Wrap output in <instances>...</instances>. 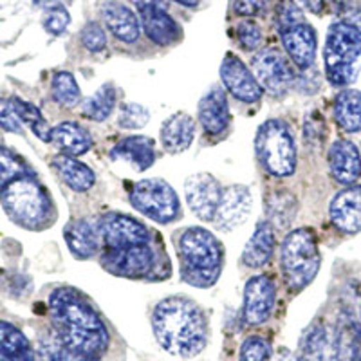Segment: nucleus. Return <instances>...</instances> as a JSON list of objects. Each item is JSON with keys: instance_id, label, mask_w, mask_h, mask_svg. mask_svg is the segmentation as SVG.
Returning <instances> with one entry per match:
<instances>
[{"instance_id": "nucleus-28", "label": "nucleus", "mask_w": 361, "mask_h": 361, "mask_svg": "<svg viewBox=\"0 0 361 361\" xmlns=\"http://www.w3.org/2000/svg\"><path fill=\"white\" fill-rule=\"evenodd\" d=\"M51 141L62 150L66 156H83L92 147V137L80 123L62 121L51 130Z\"/></svg>"}, {"instance_id": "nucleus-14", "label": "nucleus", "mask_w": 361, "mask_h": 361, "mask_svg": "<svg viewBox=\"0 0 361 361\" xmlns=\"http://www.w3.org/2000/svg\"><path fill=\"white\" fill-rule=\"evenodd\" d=\"M276 302V286L269 276H253L244 288V322L247 325H262L269 320Z\"/></svg>"}, {"instance_id": "nucleus-16", "label": "nucleus", "mask_w": 361, "mask_h": 361, "mask_svg": "<svg viewBox=\"0 0 361 361\" xmlns=\"http://www.w3.org/2000/svg\"><path fill=\"white\" fill-rule=\"evenodd\" d=\"M280 40H282L283 49L288 53L293 66L305 71L314 63L318 38H316V31L311 24L300 22V24L283 29L280 31Z\"/></svg>"}, {"instance_id": "nucleus-41", "label": "nucleus", "mask_w": 361, "mask_h": 361, "mask_svg": "<svg viewBox=\"0 0 361 361\" xmlns=\"http://www.w3.org/2000/svg\"><path fill=\"white\" fill-rule=\"evenodd\" d=\"M82 44L90 53H99L107 47V35L98 22H89L82 29Z\"/></svg>"}, {"instance_id": "nucleus-21", "label": "nucleus", "mask_w": 361, "mask_h": 361, "mask_svg": "<svg viewBox=\"0 0 361 361\" xmlns=\"http://www.w3.org/2000/svg\"><path fill=\"white\" fill-rule=\"evenodd\" d=\"M199 121L209 135H221L231 121L230 105L221 87L212 89L199 102Z\"/></svg>"}, {"instance_id": "nucleus-1", "label": "nucleus", "mask_w": 361, "mask_h": 361, "mask_svg": "<svg viewBox=\"0 0 361 361\" xmlns=\"http://www.w3.org/2000/svg\"><path fill=\"white\" fill-rule=\"evenodd\" d=\"M54 338L71 353L98 361L109 347V331L89 300L73 288H60L49 298Z\"/></svg>"}, {"instance_id": "nucleus-18", "label": "nucleus", "mask_w": 361, "mask_h": 361, "mask_svg": "<svg viewBox=\"0 0 361 361\" xmlns=\"http://www.w3.org/2000/svg\"><path fill=\"white\" fill-rule=\"evenodd\" d=\"M329 172L340 185L353 186L361 177V156L349 140H338L329 148Z\"/></svg>"}, {"instance_id": "nucleus-27", "label": "nucleus", "mask_w": 361, "mask_h": 361, "mask_svg": "<svg viewBox=\"0 0 361 361\" xmlns=\"http://www.w3.org/2000/svg\"><path fill=\"white\" fill-rule=\"evenodd\" d=\"M53 169L73 192H89L96 183V173L73 156L60 154V156L53 157Z\"/></svg>"}, {"instance_id": "nucleus-32", "label": "nucleus", "mask_w": 361, "mask_h": 361, "mask_svg": "<svg viewBox=\"0 0 361 361\" xmlns=\"http://www.w3.org/2000/svg\"><path fill=\"white\" fill-rule=\"evenodd\" d=\"M116 99H118V92H116L112 83L99 87L94 94L83 99V116H87L92 121H105L112 114V111H114Z\"/></svg>"}, {"instance_id": "nucleus-6", "label": "nucleus", "mask_w": 361, "mask_h": 361, "mask_svg": "<svg viewBox=\"0 0 361 361\" xmlns=\"http://www.w3.org/2000/svg\"><path fill=\"white\" fill-rule=\"evenodd\" d=\"M361 56V29L347 20L334 22L324 47L325 76L333 85L347 87L356 80Z\"/></svg>"}, {"instance_id": "nucleus-49", "label": "nucleus", "mask_w": 361, "mask_h": 361, "mask_svg": "<svg viewBox=\"0 0 361 361\" xmlns=\"http://www.w3.org/2000/svg\"><path fill=\"white\" fill-rule=\"evenodd\" d=\"M176 2L180 6H185V8H195V6H199L201 0H176Z\"/></svg>"}, {"instance_id": "nucleus-34", "label": "nucleus", "mask_w": 361, "mask_h": 361, "mask_svg": "<svg viewBox=\"0 0 361 361\" xmlns=\"http://www.w3.org/2000/svg\"><path fill=\"white\" fill-rule=\"evenodd\" d=\"M51 96L62 107H74L80 102V85L73 74L60 71L51 82Z\"/></svg>"}, {"instance_id": "nucleus-44", "label": "nucleus", "mask_w": 361, "mask_h": 361, "mask_svg": "<svg viewBox=\"0 0 361 361\" xmlns=\"http://www.w3.org/2000/svg\"><path fill=\"white\" fill-rule=\"evenodd\" d=\"M271 0H233V11L238 17H257L267 9Z\"/></svg>"}, {"instance_id": "nucleus-8", "label": "nucleus", "mask_w": 361, "mask_h": 361, "mask_svg": "<svg viewBox=\"0 0 361 361\" xmlns=\"http://www.w3.org/2000/svg\"><path fill=\"white\" fill-rule=\"evenodd\" d=\"M128 199L140 214L159 224L176 221L180 212L177 193L163 179H143L135 183Z\"/></svg>"}, {"instance_id": "nucleus-13", "label": "nucleus", "mask_w": 361, "mask_h": 361, "mask_svg": "<svg viewBox=\"0 0 361 361\" xmlns=\"http://www.w3.org/2000/svg\"><path fill=\"white\" fill-rule=\"evenodd\" d=\"M221 82L235 99L243 103H257L264 94V89L257 82L255 74L233 53H228L222 60Z\"/></svg>"}, {"instance_id": "nucleus-38", "label": "nucleus", "mask_w": 361, "mask_h": 361, "mask_svg": "<svg viewBox=\"0 0 361 361\" xmlns=\"http://www.w3.org/2000/svg\"><path fill=\"white\" fill-rule=\"evenodd\" d=\"M69 22H71L69 11H67L62 4H56V2H54V4H49L47 8H45L44 27L47 33L54 35V37L66 33Z\"/></svg>"}, {"instance_id": "nucleus-24", "label": "nucleus", "mask_w": 361, "mask_h": 361, "mask_svg": "<svg viewBox=\"0 0 361 361\" xmlns=\"http://www.w3.org/2000/svg\"><path fill=\"white\" fill-rule=\"evenodd\" d=\"M140 22L148 40L161 47L176 44L180 38V25L170 17L166 9H143L140 11Z\"/></svg>"}, {"instance_id": "nucleus-4", "label": "nucleus", "mask_w": 361, "mask_h": 361, "mask_svg": "<svg viewBox=\"0 0 361 361\" xmlns=\"http://www.w3.org/2000/svg\"><path fill=\"white\" fill-rule=\"evenodd\" d=\"M0 202L15 224L25 230H42L53 221V202L35 177L25 176L0 190Z\"/></svg>"}, {"instance_id": "nucleus-22", "label": "nucleus", "mask_w": 361, "mask_h": 361, "mask_svg": "<svg viewBox=\"0 0 361 361\" xmlns=\"http://www.w3.org/2000/svg\"><path fill=\"white\" fill-rule=\"evenodd\" d=\"M66 243L69 246L74 259L87 260L94 257L96 251L102 244V235H99L98 221H89V219H78L66 226Z\"/></svg>"}, {"instance_id": "nucleus-30", "label": "nucleus", "mask_w": 361, "mask_h": 361, "mask_svg": "<svg viewBox=\"0 0 361 361\" xmlns=\"http://www.w3.org/2000/svg\"><path fill=\"white\" fill-rule=\"evenodd\" d=\"M334 119L345 132L361 130V92L345 89L334 98Z\"/></svg>"}, {"instance_id": "nucleus-17", "label": "nucleus", "mask_w": 361, "mask_h": 361, "mask_svg": "<svg viewBox=\"0 0 361 361\" xmlns=\"http://www.w3.org/2000/svg\"><path fill=\"white\" fill-rule=\"evenodd\" d=\"M300 357L304 361H338L336 327L322 322L312 324L300 340Z\"/></svg>"}, {"instance_id": "nucleus-35", "label": "nucleus", "mask_w": 361, "mask_h": 361, "mask_svg": "<svg viewBox=\"0 0 361 361\" xmlns=\"http://www.w3.org/2000/svg\"><path fill=\"white\" fill-rule=\"evenodd\" d=\"M29 173H31V169L18 154L6 147H0V190H4L9 183Z\"/></svg>"}, {"instance_id": "nucleus-23", "label": "nucleus", "mask_w": 361, "mask_h": 361, "mask_svg": "<svg viewBox=\"0 0 361 361\" xmlns=\"http://www.w3.org/2000/svg\"><path fill=\"white\" fill-rule=\"evenodd\" d=\"M111 156L112 159L128 163L137 172H145L156 161V145L152 137H147V135H130L112 148Z\"/></svg>"}, {"instance_id": "nucleus-9", "label": "nucleus", "mask_w": 361, "mask_h": 361, "mask_svg": "<svg viewBox=\"0 0 361 361\" xmlns=\"http://www.w3.org/2000/svg\"><path fill=\"white\" fill-rule=\"evenodd\" d=\"M251 67L260 87L276 98L288 94L296 80L293 62L276 47L259 51L251 60Z\"/></svg>"}, {"instance_id": "nucleus-5", "label": "nucleus", "mask_w": 361, "mask_h": 361, "mask_svg": "<svg viewBox=\"0 0 361 361\" xmlns=\"http://www.w3.org/2000/svg\"><path fill=\"white\" fill-rule=\"evenodd\" d=\"M280 264L289 293L304 291L318 275L322 264L314 231L309 228H298L286 235L280 250Z\"/></svg>"}, {"instance_id": "nucleus-39", "label": "nucleus", "mask_w": 361, "mask_h": 361, "mask_svg": "<svg viewBox=\"0 0 361 361\" xmlns=\"http://www.w3.org/2000/svg\"><path fill=\"white\" fill-rule=\"evenodd\" d=\"M240 361H271V345L262 336H250L240 347Z\"/></svg>"}, {"instance_id": "nucleus-29", "label": "nucleus", "mask_w": 361, "mask_h": 361, "mask_svg": "<svg viewBox=\"0 0 361 361\" xmlns=\"http://www.w3.org/2000/svg\"><path fill=\"white\" fill-rule=\"evenodd\" d=\"M0 361H37L25 334L4 320H0Z\"/></svg>"}, {"instance_id": "nucleus-7", "label": "nucleus", "mask_w": 361, "mask_h": 361, "mask_svg": "<svg viewBox=\"0 0 361 361\" xmlns=\"http://www.w3.org/2000/svg\"><path fill=\"white\" fill-rule=\"evenodd\" d=\"M260 166L273 177H289L296 170V143L291 127L282 119H267L255 135Z\"/></svg>"}, {"instance_id": "nucleus-40", "label": "nucleus", "mask_w": 361, "mask_h": 361, "mask_svg": "<svg viewBox=\"0 0 361 361\" xmlns=\"http://www.w3.org/2000/svg\"><path fill=\"white\" fill-rule=\"evenodd\" d=\"M237 40L244 51H255L262 45V29L257 22L243 20L237 25Z\"/></svg>"}, {"instance_id": "nucleus-10", "label": "nucleus", "mask_w": 361, "mask_h": 361, "mask_svg": "<svg viewBox=\"0 0 361 361\" xmlns=\"http://www.w3.org/2000/svg\"><path fill=\"white\" fill-rule=\"evenodd\" d=\"M102 267L111 275L121 279H147L156 267V251L150 247V244L123 250H105L102 255Z\"/></svg>"}, {"instance_id": "nucleus-31", "label": "nucleus", "mask_w": 361, "mask_h": 361, "mask_svg": "<svg viewBox=\"0 0 361 361\" xmlns=\"http://www.w3.org/2000/svg\"><path fill=\"white\" fill-rule=\"evenodd\" d=\"M298 209L296 197L288 190H275L267 195L266 201V215L275 230H286L289 228Z\"/></svg>"}, {"instance_id": "nucleus-46", "label": "nucleus", "mask_w": 361, "mask_h": 361, "mask_svg": "<svg viewBox=\"0 0 361 361\" xmlns=\"http://www.w3.org/2000/svg\"><path fill=\"white\" fill-rule=\"evenodd\" d=\"M300 2H302L309 11L314 13V15H320L325 8V0H300Z\"/></svg>"}, {"instance_id": "nucleus-11", "label": "nucleus", "mask_w": 361, "mask_h": 361, "mask_svg": "<svg viewBox=\"0 0 361 361\" xmlns=\"http://www.w3.org/2000/svg\"><path fill=\"white\" fill-rule=\"evenodd\" d=\"M98 224L102 243L107 250H123V247L150 244V230L130 215L112 212L103 215Z\"/></svg>"}, {"instance_id": "nucleus-19", "label": "nucleus", "mask_w": 361, "mask_h": 361, "mask_svg": "<svg viewBox=\"0 0 361 361\" xmlns=\"http://www.w3.org/2000/svg\"><path fill=\"white\" fill-rule=\"evenodd\" d=\"M329 215L341 233L361 231V186H349L338 192L329 206Z\"/></svg>"}, {"instance_id": "nucleus-36", "label": "nucleus", "mask_w": 361, "mask_h": 361, "mask_svg": "<svg viewBox=\"0 0 361 361\" xmlns=\"http://www.w3.org/2000/svg\"><path fill=\"white\" fill-rule=\"evenodd\" d=\"M150 119V112L140 105V103H125L119 109L118 114V125L127 130H137L143 128Z\"/></svg>"}, {"instance_id": "nucleus-42", "label": "nucleus", "mask_w": 361, "mask_h": 361, "mask_svg": "<svg viewBox=\"0 0 361 361\" xmlns=\"http://www.w3.org/2000/svg\"><path fill=\"white\" fill-rule=\"evenodd\" d=\"M300 22H305L304 20V15H302V9L288 0V2H282L280 8L276 9V27H279V33L283 31V29L291 27V25L300 24Z\"/></svg>"}, {"instance_id": "nucleus-15", "label": "nucleus", "mask_w": 361, "mask_h": 361, "mask_svg": "<svg viewBox=\"0 0 361 361\" xmlns=\"http://www.w3.org/2000/svg\"><path fill=\"white\" fill-rule=\"evenodd\" d=\"M251 204L253 199L250 188L246 186L233 185L222 190L221 202L214 219L215 228L221 231H233L235 228L243 226L250 215Z\"/></svg>"}, {"instance_id": "nucleus-37", "label": "nucleus", "mask_w": 361, "mask_h": 361, "mask_svg": "<svg viewBox=\"0 0 361 361\" xmlns=\"http://www.w3.org/2000/svg\"><path fill=\"white\" fill-rule=\"evenodd\" d=\"M37 361H94L87 360V357L78 356V354L71 353L69 349H66L56 338H53L51 341H42L40 349L37 353Z\"/></svg>"}, {"instance_id": "nucleus-33", "label": "nucleus", "mask_w": 361, "mask_h": 361, "mask_svg": "<svg viewBox=\"0 0 361 361\" xmlns=\"http://www.w3.org/2000/svg\"><path fill=\"white\" fill-rule=\"evenodd\" d=\"M13 102V107H15V111H17L18 118H20L22 123L27 125L31 130H33V134L37 135L38 140L42 141H51V130L53 128L49 127V123L45 121V118L42 116L40 109L35 107L33 103H27L24 102V99L20 98H11Z\"/></svg>"}, {"instance_id": "nucleus-2", "label": "nucleus", "mask_w": 361, "mask_h": 361, "mask_svg": "<svg viewBox=\"0 0 361 361\" xmlns=\"http://www.w3.org/2000/svg\"><path fill=\"white\" fill-rule=\"evenodd\" d=\"M157 343L179 357L197 356L208 343V322L193 300L170 296L161 300L152 314Z\"/></svg>"}, {"instance_id": "nucleus-25", "label": "nucleus", "mask_w": 361, "mask_h": 361, "mask_svg": "<svg viewBox=\"0 0 361 361\" xmlns=\"http://www.w3.org/2000/svg\"><path fill=\"white\" fill-rule=\"evenodd\" d=\"M275 228L267 221H260L255 226L253 235L246 243V247L243 251V262L246 267L251 269H260L269 262L275 251Z\"/></svg>"}, {"instance_id": "nucleus-3", "label": "nucleus", "mask_w": 361, "mask_h": 361, "mask_svg": "<svg viewBox=\"0 0 361 361\" xmlns=\"http://www.w3.org/2000/svg\"><path fill=\"white\" fill-rule=\"evenodd\" d=\"M180 276L193 288H212L222 273L224 247L212 231L192 226L180 231L177 238Z\"/></svg>"}, {"instance_id": "nucleus-26", "label": "nucleus", "mask_w": 361, "mask_h": 361, "mask_svg": "<svg viewBox=\"0 0 361 361\" xmlns=\"http://www.w3.org/2000/svg\"><path fill=\"white\" fill-rule=\"evenodd\" d=\"M195 137V121L185 112L170 116L161 127V145L169 154L188 150Z\"/></svg>"}, {"instance_id": "nucleus-20", "label": "nucleus", "mask_w": 361, "mask_h": 361, "mask_svg": "<svg viewBox=\"0 0 361 361\" xmlns=\"http://www.w3.org/2000/svg\"><path fill=\"white\" fill-rule=\"evenodd\" d=\"M102 18L105 22V27L114 35L118 40L125 44H134L137 42L141 33V22L140 17L127 8L121 2L109 0L102 6Z\"/></svg>"}, {"instance_id": "nucleus-12", "label": "nucleus", "mask_w": 361, "mask_h": 361, "mask_svg": "<svg viewBox=\"0 0 361 361\" xmlns=\"http://www.w3.org/2000/svg\"><path fill=\"white\" fill-rule=\"evenodd\" d=\"M185 195L193 214L201 221L214 222L222 197V188L212 173L201 172L190 176L185 183Z\"/></svg>"}, {"instance_id": "nucleus-47", "label": "nucleus", "mask_w": 361, "mask_h": 361, "mask_svg": "<svg viewBox=\"0 0 361 361\" xmlns=\"http://www.w3.org/2000/svg\"><path fill=\"white\" fill-rule=\"evenodd\" d=\"M276 361H304V360H302V357H300L298 354H293L291 350L282 349L279 353V357H276Z\"/></svg>"}, {"instance_id": "nucleus-43", "label": "nucleus", "mask_w": 361, "mask_h": 361, "mask_svg": "<svg viewBox=\"0 0 361 361\" xmlns=\"http://www.w3.org/2000/svg\"><path fill=\"white\" fill-rule=\"evenodd\" d=\"M0 127L11 134H22V121L11 99H0Z\"/></svg>"}, {"instance_id": "nucleus-45", "label": "nucleus", "mask_w": 361, "mask_h": 361, "mask_svg": "<svg viewBox=\"0 0 361 361\" xmlns=\"http://www.w3.org/2000/svg\"><path fill=\"white\" fill-rule=\"evenodd\" d=\"M130 2L135 6L137 11H143V9H150V8L166 9V0H130Z\"/></svg>"}, {"instance_id": "nucleus-48", "label": "nucleus", "mask_w": 361, "mask_h": 361, "mask_svg": "<svg viewBox=\"0 0 361 361\" xmlns=\"http://www.w3.org/2000/svg\"><path fill=\"white\" fill-rule=\"evenodd\" d=\"M325 2H329V4L333 6V8L340 13L345 11V9L350 6V0H325Z\"/></svg>"}]
</instances>
